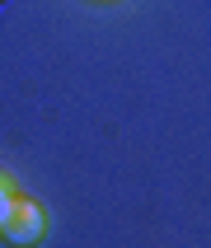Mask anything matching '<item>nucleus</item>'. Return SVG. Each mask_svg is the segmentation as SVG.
<instances>
[{
    "instance_id": "1",
    "label": "nucleus",
    "mask_w": 211,
    "mask_h": 248,
    "mask_svg": "<svg viewBox=\"0 0 211 248\" xmlns=\"http://www.w3.org/2000/svg\"><path fill=\"white\" fill-rule=\"evenodd\" d=\"M42 234H47V211H42L33 197H14L10 216H5V225H0V239L14 244V248H33Z\"/></svg>"
},
{
    "instance_id": "2",
    "label": "nucleus",
    "mask_w": 211,
    "mask_h": 248,
    "mask_svg": "<svg viewBox=\"0 0 211 248\" xmlns=\"http://www.w3.org/2000/svg\"><path fill=\"white\" fill-rule=\"evenodd\" d=\"M10 206H14V187H10V178H0V225H5Z\"/></svg>"
}]
</instances>
